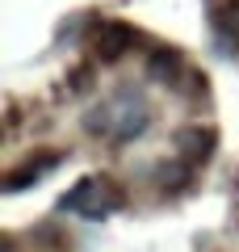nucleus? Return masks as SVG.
<instances>
[{
  "label": "nucleus",
  "mask_w": 239,
  "mask_h": 252,
  "mask_svg": "<svg viewBox=\"0 0 239 252\" xmlns=\"http://www.w3.org/2000/svg\"><path fill=\"white\" fill-rule=\"evenodd\" d=\"M59 206L67 210V215L101 219L105 210H118V206H122V193H118V185H114V181H105V177H84V181H76V185L63 193Z\"/></svg>",
  "instance_id": "1"
},
{
  "label": "nucleus",
  "mask_w": 239,
  "mask_h": 252,
  "mask_svg": "<svg viewBox=\"0 0 239 252\" xmlns=\"http://www.w3.org/2000/svg\"><path fill=\"white\" fill-rule=\"evenodd\" d=\"M130 46H134V30L126 21H101L97 34H92V51L101 63H118Z\"/></svg>",
  "instance_id": "2"
},
{
  "label": "nucleus",
  "mask_w": 239,
  "mask_h": 252,
  "mask_svg": "<svg viewBox=\"0 0 239 252\" xmlns=\"http://www.w3.org/2000/svg\"><path fill=\"white\" fill-rule=\"evenodd\" d=\"M214 152V130H202V126H185V130H177V156L185 164H206Z\"/></svg>",
  "instance_id": "3"
},
{
  "label": "nucleus",
  "mask_w": 239,
  "mask_h": 252,
  "mask_svg": "<svg viewBox=\"0 0 239 252\" xmlns=\"http://www.w3.org/2000/svg\"><path fill=\"white\" fill-rule=\"evenodd\" d=\"M59 164V152H42V160H26L21 168H13L9 177H4V189L9 193H17V189H26V185H34L38 177H46V172Z\"/></svg>",
  "instance_id": "4"
},
{
  "label": "nucleus",
  "mask_w": 239,
  "mask_h": 252,
  "mask_svg": "<svg viewBox=\"0 0 239 252\" xmlns=\"http://www.w3.org/2000/svg\"><path fill=\"white\" fill-rule=\"evenodd\" d=\"M147 72L155 76V80H168V84H177L180 76L189 72V67H185V59H180L177 51H155V55H147Z\"/></svg>",
  "instance_id": "5"
},
{
  "label": "nucleus",
  "mask_w": 239,
  "mask_h": 252,
  "mask_svg": "<svg viewBox=\"0 0 239 252\" xmlns=\"http://www.w3.org/2000/svg\"><path fill=\"white\" fill-rule=\"evenodd\" d=\"M214 30H218V38L239 46V0H227L222 9H214Z\"/></svg>",
  "instance_id": "6"
},
{
  "label": "nucleus",
  "mask_w": 239,
  "mask_h": 252,
  "mask_svg": "<svg viewBox=\"0 0 239 252\" xmlns=\"http://www.w3.org/2000/svg\"><path fill=\"white\" fill-rule=\"evenodd\" d=\"M147 122H151L147 109H126L122 122H118V135H114V139H139L143 130H147Z\"/></svg>",
  "instance_id": "7"
},
{
  "label": "nucleus",
  "mask_w": 239,
  "mask_h": 252,
  "mask_svg": "<svg viewBox=\"0 0 239 252\" xmlns=\"http://www.w3.org/2000/svg\"><path fill=\"white\" fill-rule=\"evenodd\" d=\"M89 80H92V67H80V72H71V93H89Z\"/></svg>",
  "instance_id": "8"
},
{
  "label": "nucleus",
  "mask_w": 239,
  "mask_h": 252,
  "mask_svg": "<svg viewBox=\"0 0 239 252\" xmlns=\"http://www.w3.org/2000/svg\"><path fill=\"white\" fill-rule=\"evenodd\" d=\"M235 185H239V181H235Z\"/></svg>",
  "instance_id": "9"
}]
</instances>
